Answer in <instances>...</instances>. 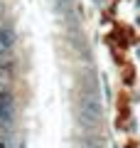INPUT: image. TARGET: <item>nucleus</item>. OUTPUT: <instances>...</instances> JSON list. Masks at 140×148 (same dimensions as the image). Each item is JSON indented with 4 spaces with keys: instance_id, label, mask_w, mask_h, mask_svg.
Segmentation results:
<instances>
[{
    "instance_id": "2",
    "label": "nucleus",
    "mask_w": 140,
    "mask_h": 148,
    "mask_svg": "<svg viewBox=\"0 0 140 148\" xmlns=\"http://www.w3.org/2000/svg\"><path fill=\"white\" fill-rule=\"evenodd\" d=\"M10 121V96L0 94V123Z\"/></svg>"
},
{
    "instance_id": "3",
    "label": "nucleus",
    "mask_w": 140,
    "mask_h": 148,
    "mask_svg": "<svg viewBox=\"0 0 140 148\" xmlns=\"http://www.w3.org/2000/svg\"><path fill=\"white\" fill-rule=\"evenodd\" d=\"M88 148H101V146H99V143H91V146H88Z\"/></svg>"
},
{
    "instance_id": "1",
    "label": "nucleus",
    "mask_w": 140,
    "mask_h": 148,
    "mask_svg": "<svg viewBox=\"0 0 140 148\" xmlns=\"http://www.w3.org/2000/svg\"><path fill=\"white\" fill-rule=\"evenodd\" d=\"M99 114H101V109H99V99L96 96H88V99H84V104H81V116H84V121L91 126L93 121H99Z\"/></svg>"
}]
</instances>
